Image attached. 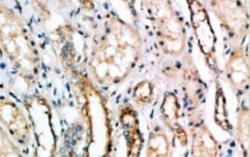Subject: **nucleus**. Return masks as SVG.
Masks as SVG:
<instances>
[{"instance_id": "obj_1", "label": "nucleus", "mask_w": 250, "mask_h": 157, "mask_svg": "<svg viewBox=\"0 0 250 157\" xmlns=\"http://www.w3.org/2000/svg\"><path fill=\"white\" fill-rule=\"evenodd\" d=\"M143 53V39L134 26L116 15L105 20L103 34L94 42L88 70L98 85H117L133 72Z\"/></svg>"}, {"instance_id": "obj_2", "label": "nucleus", "mask_w": 250, "mask_h": 157, "mask_svg": "<svg viewBox=\"0 0 250 157\" xmlns=\"http://www.w3.org/2000/svg\"><path fill=\"white\" fill-rule=\"evenodd\" d=\"M0 47L28 86L40 72V56L24 21L0 0Z\"/></svg>"}, {"instance_id": "obj_3", "label": "nucleus", "mask_w": 250, "mask_h": 157, "mask_svg": "<svg viewBox=\"0 0 250 157\" xmlns=\"http://www.w3.org/2000/svg\"><path fill=\"white\" fill-rule=\"evenodd\" d=\"M154 22L162 51L169 56L183 55L186 47V30L172 0H142Z\"/></svg>"}, {"instance_id": "obj_4", "label": "nucleus", "mask_w": 250, "mask_h": 157, "mask_svg": "<svg viewBox=\"0 0 250 157\" xmlns=\"http://www.w3.org/2000/svg\"><path fill=\"white\" fill-rule=\"evenodd\" d=\"M211 12L233 44H241L248 35L249 16L241 0H208Z\"/></svg>"}, {"instance_id": "obj_5", "label": "nucleus", "mask_w": 250, "mask_h": 157, "mask_svg": "<svg viewBox=\"0 0 250 157\" xmlns=\"http://www.w3.org/2000/svg\"><path fill=\"white\" fill-rule=\"evenodd\" d=\"M190 11V21L198 49L205 56L206 63L214 72H218L216 59V35L211 26L210 17L200 0H186Z\"/></svg>"}, {"instance_id": "obj_6", "label": "nucleus", "mask_w": 250, "mask_h": 157, "mask_svg": "<svg viewBox=\"0 0 250 157\" xmlns=\"http://www.w3.org/2000/svg\"><path fill=\"white\" fill-rule=\"evenodd\" d=\"M0 125L20 148H28L32 143V126L25 113L11 98L2 95H0Z\"/></svg>"}, {"instance_id": "obj_7", "label": "nucleus", "mask_w": 250, "mask_h": 157, "mask_svg": "<svg viewBox=\"0 0 250 157\" xmlns=\"http://www.w3.org/2000/svg\"><path fill=\"white\" fill-rule=\"evenodd\" d=\"M225 77L233 91L243 95L249 87V62L247 50L237 45L228 58L225 64Z\"/></svg>"}, {"instance_id": "obj_8", "label": "nucleus", "mask_w": 250, "mask_h": 157, "mask_svg": "<svg viewBox=\"0 0 250 157\" xmlns=\"http://www.w3.org/2000/svg\"><path fill=\"white\" fill-rule=\"evenodd\" d=\"M183 92L185 95L186 100L193 110L201 108L202 103L205 102L206 96V85L201 78L200 73L196 68L195 63L192 62L191 57H185L183 67Z\"/></svg>"}, {"instance_id": "obj_9", "label": "nucleus", "mask_w": 250, "mask_h": 157, "mask_svg": "<svg viewBox=\"0 0 250 157\" xmlns=\"http://www.w3.org/2000/svg\"><path fill=\"white\" fill-rule=\"evenodd\" d=\"M191 155L215 157L219 154L218 140L214 138L205 121L196 116L190 122Z\"/></svg>"}, {"instance_id": "obj_10", "label": "nucleus", "mask_w": 250, "mask_h": 157, "mask_svg": "<svg viewBox=\"0 0 250 157\" xmlns=\"http://www.w3.org/2000/svg\"><path fill=\"white\" fill-rule=\"evenodd\" d=\"M119 120L125 132V139H126L127 144V156H140L144 139H143L142 132H140L138 114L134 110L133 106H122L120 109Z\"/></svg>"}, {"instance_id": "obj_11", "label": "nucleus", "mask_w": 250, "mask_h": 157, "mask_svg": "<svg viewBox=\"0 0 250 157\" xmlns=\"http://www.w3.org/2000/svg\"><path fill=\"white\" fill-rule=\"evenodd\" d=\"M180 110H182V106H180L177 95H174L173 92L165 93L160 111L163 125L168 130H173L175 126L179 125Z\"/></svg>"}, {"instance_id": "obj_12", "label": "nucleus", "mask_w": 250, "mask_h": 157, "mask_svg": "<svg viewBox=\"0 0 250 157\" xmlns=\"http://www.w3.org/2000/svg\"><path fill=\"white\" fill-rule=\"evenodd\" d=\"M170 155V140L162 128L155 127L150 132L146 143L145 156L147 157H167Z\"/></svg>"}, {"instance_id": "obj_13", "label": "nucleus", "mask_w": 250, "mask_h": 157, "mask_svg": "<svg viewBox=\"0 0 250 157\" xmlns=\"http://www.w3.org/2000/svg\"><path fill=\"white\" fill-rule=\"evenodd\" d=\"M236 139L242 149V153L246 157L249 156L250 145V122L248 106L242 105L237 114L236 125Z\"/></svg>"}, {"instance_id": "obj_14", "label": "nucleus", "mask_w": 250, "mask_h": 157, "mask_svg": "<svg viewBox=\"0 0 250 157\" xmlns=\"http://www.w3.org/2000/svg\"><path fill=\"white\" fill-rule=\"evenodd\" d=\"M214 120L215 123L225 132H232V126L229 122L228 108H226V98L220 83L216 82L215 104H214Z\"/></svg>"}, {"instance_id": "obj_15", "label": "nucleus", "mask_w": 250, "mask_h": 157, "mask_svg": "<svg viewBox=\"0 0 250 157\" xmlns=\"http://www.w3.org/2000/svg\"><path fill=\"white\" fill-rule=\"evenodd\" d=\"M155 87L150 80H143L134 86L132 98L138 108H146L154 99Z\"/></svg>"}, {"instance_id": "obj_16", "label": "nucleus", "mask_w": 250, "mask_h": 157, "mask_svg": "<svg viewBox=\"0 0 250 157\" xmlns=\"http://www.w3.org/2000/svg\"><path fill=\"white\" fill-rule=\"evenodd\" d=\"M21 148L15 143L7 131L0 125V156H21Z\"/></svg>"}, {"instance_id": "obj_17", "label": "nucleus", "mask_w": 250, "mask_h": 157, "mask_svg": "<svg viewBox=\"0 0 250 157\" xmlns=\"http://www.w3.org/2000/svg\"><path fill=\"white\" fill-rule=\"evenodd\" d=\"M172 131L173 133V146H179V148H186L188 144V136L186 131L184 130L182 125L175 126Z\"/></svg>"}, {"instance_id": "obj_18", "label": "nucleus", "mask_w": 250, "mask_h": 157, "mask_svg": "<svg viewBox=\"0 0 250 157\" xmlns=\"http://www.w3.org/2000/svg\"><path fill=\"white\" fill-rule=\"evenodd\" d=\"M80 1H81V4H83V6H85V0H80ZM88 1H91V0H88Z\"/></svg>"}, {"instance_id": "obj_19", "label": "nucleus", "mask_w": 250, "mask_h": 157, "mask_svg": "<svg viewBox=\"0 0 250 157\" xmlns=\"http://www.w3.org/2000/svg\"><path fill=\"white\" fill-rule=\"evenodd\" d=\"M125 1H126V0H125Z\"/></svg>"}]
</instances>
